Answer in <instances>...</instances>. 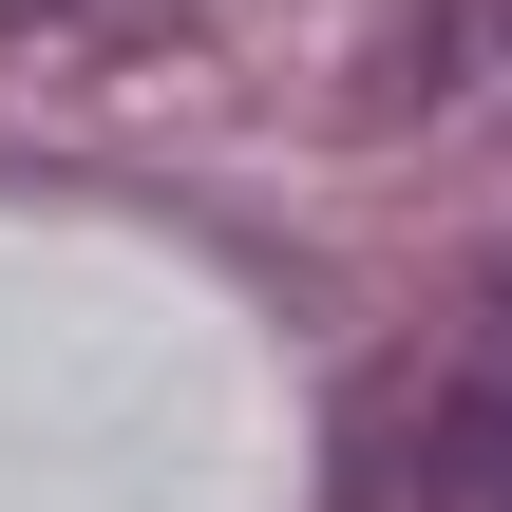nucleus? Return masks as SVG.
Segmentation results:
<instances>
[{
  "label": "nucleus",
  "instance_id": "1",
  "mask_svg": "<svg viewBox=\"0 0 512 512\" xmlns=\"http://www.w3.org/2000/svg\"><path fill=\"white\" fill-rule=\"evenodd\" d=\"M418 512H512V266H494V304L456 323L437 399H418Z\"/></svg>",
  "mask_w": 512,
  "mask_h": 512
}]
</instances>
